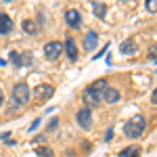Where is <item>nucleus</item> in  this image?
I'll use <instances>...</instances> for the list:
<instances>
[{"label":"nucleus","instance_id":"obj_21","mask_svg":"<svg viewBox=\"0 0 157 157\" xmlns=\"http://www.w3.org/2000/svg\"><path fill=\"white\" fill-rule=\"evenodd\" d=\"M57 126H59V120H57V117H52V120L48 121V132H50V130H55Z\"/></svg>","mask_w":157,"mask_h":157},{"label":"nucleus","instance_id":"obj_25","mask_svg":"<svg viewBox=\"0 0 157 157\" xmlns=\"http://www.w3.org/2000/svg\"><path fill=\"white\" fill-rule=\"evenodd\" d=\"M151 101H153V105H155V103H157V92H155V90L151 92Z\"/></svg>","mask_w":157,"mask_h":157},{"label":"nucleus","instance_id":"obj_26","mask_svg":"<svg viewBox=\"0 0 157 157\" xmlns=\"http://www.w3.org/2000/svg\"><path fill=\"white\" fill-rule=\"evenodd\" d=\"M2 103H4V97H2V92H0V105H2Z\"/></svg>","mask_w":157,"mask_h":157},{"label":"nucleus","instance_id":"obj_23","mask_svg":"<svg viewBox=\"0 0 157 157\" xmlns=\"http://www.w3.org/2000/svg\"><path fill=\"white\" fill-rule=\"evenodd\" d=\"M38 126H40V120H34V121H32V126H29V132H34Z\"/></svg>","mask_w":157,"mask_h":157},{"label":"nucleus","instance_id":"obj_27","mask_svg":"<svg viewBox=\"0 0 157 157\" xmlns=\"http://www.w3.org/2000/svg\"><path fill=\"white\" fill-rule=\"evenodd\" d=\"M6 2H11V0H6Z\"/></svg>","mask_w":157,"mask_h":157},{"label":"nucleus","instance_id":"obj_11","mask_svg":"<svg viewBox=\"0 0 157 157\" xmlns=\"http://www.w3.org/2000/svg\"><path fill=\"white\" fill-rule=\"evenodd\" d=\"M97 42H98V36L94 34V32H88L84 38V48L86 50H92L94 46H97Z\"/></svg>","mask_w":157,"mask_h":157},{"label":"nucleus","instance_id":"obj_19","mask_svg":"<svg viewBox=\"0 0 157 157\" xmlns=\"http://www.w3.org/2000/svg\"><path fill=\"white\" fill-rule=\"evenodd\" d=\"M11 63L15 65V67H19V65H21V59H19V55H17L15 50L11 52Z\"/></svg>","mask_w":157,"mask_h":157},{"label":"nucleus","instance_id":"obj_17","mask_svg":"<svg viewBox=\"0 0 157 157\" xmlns=\"http://www.w3.org/2000/svg\"><path fill=\"white\" fill-rule=\"evenodd\" d=\"M36 153L40 157H52V151H50L48 147H36Z\"/></svg>","mask_w":157,"mask_h":157},{"label":"nucleus","instance_id":"obj_1","mask_svg":"<svg viewBox=\"0 0 157 157\" xmlns=\"http://www.w3.org/2000/svg\"><path fill=\"white\" fill-rule=\"evenodd\" d=\"M147 130V120L143 115H134L132 120L126 124V136L128 138H138Z\"/></svg>","mask_w":157,"mask_h":157},{"label":"nucleus","instance_id":"obj_14","mask_svg":"<svg viewBox=\"0 0 157 157\" xmlns=\"http://www.w3.org/2000/svg\"><path fill=\"white\" fill-rule=\"evenodd\" d=\"M120 50L124 52V55H130V52H134V50H136V44H134L132 40H126V42L120 46Z\"/></svg>","mask_w":157,"mask_h":157},{"label":"nucleus","instance_id":"obj_9","mask_svg":"<svg viewBox=\"0 0 157 157\" xmlns=\"http://www.w3.org/2000/svg\"><path fill=\"white\" fill-rule=\"evenodd\" d=\"M11 29H13V19L6 13H0V34L4 36V34H9Z\"/></svg>","mask_w":157,"mask_h":157},{"label":"nucleus","instance_id":"obj_20","mask_svg":"<svg viewBox=\"0 0 157 157\" xmlns=\"http://www.w3.org/2000/svg\"><path fill=\"white\" fill-rule=\"evenodd\" d=\"M147 9H149V13H155L157 11V0H147Z\"/></svg>","mask_w":157,"mask_h":157},{"label":"nucleus","instance_id":"obj_2","mask_svg":"<svg viewBox=\"0 0 157 157\" xmlns=\"http://www.w3.org/2000/svg\"><path fill=\"white\" fill-rule=\"evenodd\" d=\"M29 97H32V92H29V86L25 84V82H19V84L13 86V98H15L19 105L29 103Z\"/></svg>","mask_w":157,"mask_h":157},{"label":"nucleus","instance_id":"obj_12","mask_svg":"<svg viewBox=\"0 0 157 157\" xmlns=\"http://www.w3.org/2000/svg\"><path fill=\"white\" fill-rule=\"evenodd\" d=\"M138 155H140V149L138 147H128V149L120 151V157H138Z\"/></svg>","mask_w":157,"mask_h":157},{"label":"nucleus","instance_id":"obj_6","mask_svg":"<svg viewBox=\"0 0 157 157\" xmlns=\"http://www.w3.org/2000/svg\"><path fill=\"white\" fill-rule=\"evenodd\" d=\"M84 101L88 107H98L101 105V92H94V90H90V88H86L84 90Z\"/></svg>","mask_w":157,"mask_h":157},{"label":"nucleus","instance_id":"obj_3","mask_svg":"<svg viewBox=\"0 0 157 157\" xmlns=\"http://www.w3.org/2000/svg\"><path fill=\"white\" fill-rule=\"evenodd\" d=\"M61 52H63V44H61V42H48V44L44 46V55H46V59H48V61L59 59Z\"/></svg>","mask_w":157,"mask_h":157},{"label":"nucleus","instance_id":"obj_16","mask_svg":"<svg viewBox=\"0 0 157 157\" xmlns=\"http://www.w3.org/2000/svg\"><path fill=\"white\" fill-rule=\"evenodd\" d=\"M19 59H21V65H32V63H34L32 52H23V55H19Z\"/></svg>","mask_w":157,"mask_h":157},{"label":"nucleus","instance_id":"obj_5","mask_svg":"<svg viewBox=\"0 0 157 157\" xmlns=\"http://www.w3.org/2000/svg\"><path fill=\"white\" fill-rule=\"evenodd\" d=\"M75 117H78V124H80L82 128H90V126H92V113H90V109H88V107L80 109Z\"/></svg>","mask_w":157,"mask_h":157},{"label":"nucleus","instance_id":"obj_8","mask_svg":"<svg viewBox=\"0 0 157 157\" xmlns=\"http://www.w3.org/2000/svg\"><path fill=\"white\" fill-rule=\"evenodd\" d=\"M63 48H65V52H67V57H69V61H75V59H78V46H75L73 38H67V40H65Z\"/></svg>","mask_w":157,"mask_h":157},{"label":"nucleus","instance_id":"obj_7","mask_svg":"<svg viewBox=\"0 0 157 157\" xmlns=\"http://www.w3.org/2000/svg\"><path fill=\"white\" fill-rule=\"evenodd\" d=\"M101 98L105 101V103H117L120 101V90H115V88H105L103 90V94H101Z\"/></svg>","mask_w":157,"mask_h":157},{"label":"nucleus","instance_id":"obj_10","mask_svg":"<svg viewBox=\"0 0 157 157\" xmlns=\"http://www.w3.org/2000/svg\"><path fill=\"white\" fill-rule=\"evenodd\" d=\"M65 21H67V25H69V27H78V25H80V21H82V17H80V13L75 11V9H71V11L65 13Z\"/></svg>","mask_w":157,"mask_h":157},{"label":"nucleus","instance_id":"obj_22","mask_svg":"<svg viewBox=\"0 0 157 157\" xmlns=\"http://www.w3.org/2000/svg\"><path fill=\"white\" fill-rule=\"evenodd\" d=\"M149 59L155 63V59H157V48H155V46H151V50H149Z\"/></svg>","mask_w":157,"mask_h":157},{"label":"nucleus","instance_id":"obj_4","mask_svg":"<svg viewBox=\"0 0 157 157\" xmlns=\"http://www.w3.org/2000/svg\"><path fill=\"white\" fill-rule=\"evenodd\" d=\"M55 94V88L50 84H40V86H36L34 88V97L38 98V101H44V98H50Z\"/></svg>","mask_w":157,"mask_h":157},{"label":"nucleus","instance_id":"obj_18","mask_svg":"<svg viewBox=\"0 0 157 157\" xmlns=\"http://www.w3.org/2000/svg\"><path fill=\"white\" fill-rule=\"evenodd\" d=\"M94 15L103 19L105 17V4H94Z\"/></svg>","mask_w":157,"mask_h":157},{"label":"nucleus","instance_id":"obj_15","mask_svg":"<svg viewBox=\"0 0 157 157\" xmlns=\"http://www.w3.org/2000/svg\"><path fill=\"white\" fill-rule=\"evenodd\" d=\"M23 29L27 32V34H36V32H38V29H36V23H34V21H29V19H27V21H23Z\"/></svg>","mask_w":157,"mask_h":157},{"label":"nucleus","instance_id":"obj_24","mask_svg":"<svg viewBox=\"0 0 157 157\" xmlns=\"http://www.w3.org/2000/svg\"><path fill=\"white\" fill-rule=\"evenodd\" d=\"M111 138H113V130H111V128H109L107 132H105V140H111Z\"/></svg>","mask_w":157,"mask_h":157},{"label":"nucleus","instance_id":"obj_13","mask_svg":"<svg viewBox=\"0 0 157 157\" xmlns=\"http://www.w3.org/2000/svg\"><path fill=\"white\" fill-rule=\"evenodd\" d=\"M88 88H90V90H94V92H101V94H103V90L107 88V82H105V80H97V82H92Z\"/></svg>","mask_w":157,"mask_h":157}]
</instances>
